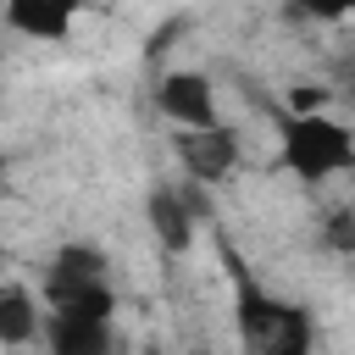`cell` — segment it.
Listing matches in <instances>:
<instances>
[{
	"instance_id": "cell-1",
	"label": "cell",
	"mask_w": 355,
	"mask_h": 355,
	"mask_svg": "<svg viewBox=\"0 0 355 355\" xmlns=\"http://www.w3.org/2000/svg\"><path fill=\"white\" fill-rule=\"evenodd\" d=\"M227 283H233V333L239 355H316V322L300 300L277 294L227 239H222Z\"/></svg>"
},
{
	"instance_id": "cell-2",
	"label": "cell",
	"mask_w": 355,
	"mask_h": 355,
	"mask_svg": "<svg viewBox=\"0 0 355 355\" xmlns=\"http://www.w3.org/2000/svg\"><path fill=\"white\" fill-rule=\"evenodd\" d=\"M277 172L305 189L355 172V128L333 111H277Z\"/></svg>"
},
{
	"instance_id": "cell-3",
	"label": "cell",
	"mask_w": 355,
	"mask_h": 355,
	"mask_svg": "<svg viewBox=\"0 0 355 355\" xmlns=\"http://www.w3.org/2000/svg\"><path fill=\"white\" fill-rule=\"evenodd\" d=\"M155 111L166 128H216L222 105H216V83L200 67H172L155 78Z\"/></svg>"
},
{
	"instance_id": "cell-4",
	"label": "cell",
	"mask_w": 355,
	"mask_h": 355,
	"mask_svg": "<svg viewBox=\"0 0 355 355\" xmlns=\"http://www.w3.org/2000/svg\"><path fill=\"white\" fill-rule=\"evenodd\" d=\"M172 150H178L183 172L200 178V183H222L239 166V133L227 122H216V128H172Z\"/></svg>"
},
{
	"instance_id": "cell-5",
	"label": "cell",
	"mask_w": 355,
	"mask_h": 355,
	"mask_svg": "<svg viewBox=\"0 0 355 355\" xmlns=\"http://www.w3.org/2000/svg\"><path fill=\"white\" fill-rule=\"evenodd\" d=\"M89 0H0V17L17 39H33V44H61L72 39L78 17H83Z\"/></svg>"
},
{
	"instance_id": "cell-6",
	"label": "cell",
	"mask_w": 355,
	"mask_h": 355,
	"mask_svg": "<svg viewBox=\"0 0 355 355\" xmlns=\"http://www.w3.org/2000/svg\"><path fill=\"white\" fill-rule=\"evenodd\" d=\"M144 222L155 233V244L166 255H189L194 250V200L178 189V183H155L150 200H144Z\"/></svg>"
},
{
	"instance_id": "cell-7",
	"label": "cell",
	"mask_w": 355,
	"mask_h": 355,
	"mask_svg": "<svg viewBox=\"0 0 355 355\" xmlns=\"http://www.w3.org/2000/svg\"><path fill=\"white\" fill-rule=\"evenodd\" d=\"M44 355H111L116 333L105 316H67V311H44Z\"/></svg>"
},
{
	"instance_id": "cell-8",
	"label": "cell",
	"mask_w": 355,
	"mask_h": 355,
	"mask_svg": "<svg viewBox=\"0 0 355 355\" xmlns=\"http://www.w3.org/2000/svg\"><path fill=\"white\" fill-rule=\"evenodd\" d=\"M44 333V305L28 283H0V349H28Z\"/></svg>"
},
{
	"instance_id": "cell-9",
	"label": "cell",
	"mask_w": 355,
	"mask_h": 355,
	"mask_svg": "<svg viewBox=\"0 0 355 355\" xmlns=\"http://www.w3.org/2000/svg\"><path fill=\"white\" fill-rule=\"evenodd\" d=\"M94 277H111V261L100 244H55L50 261H44V288H67V283H94Z\"/></svg>"
},
{
	"instance_id": "cell-10",
	"label": "cell",
	"mask_w": 355,
	"mask_h": 355,
	"mask_svg": "<svg viewBox=\"0 0 355 355\" xmlns=\"http://www.w3.org/2000/svg\"><path fill=\"white\" fill-rule=\"evenodd\" d=\"M44 311H67V316H116V288L111 277L94 283H67V288H44Z\"/></svg>"
},
{
	"instance_id": "cell-11",
	"label": "cell",
	"mask_w": 355,
	"mask_h": 355,
	"mask_svg": "<svg viewBox=\"0 0 355 355\" xmlns=\"http://www.w3.org/2000/svg\"><path fill=\"white\" fill-rule=\"evenodd\" d=\"M316 244H322L327 255L355 261V211H349V205H333V211L322 216V227H316Z\"/></svg>"
},
{
	"instance_id": "cell-12",
	"label": "cell",
	"mask_w": 355,
	"mask_h": 355,
	"mask_svg": "<svg viewBox=\"0 0 355 355\" xmlns=\"http://www.w3.org/2000/svg\"><path fill=\"white\" fill-rule=\"evenodd\" d=\"M288 11L305 17V22H349L355 0H288Z\"/></svg>"
},
{
	"instance_id": "cell-13",
	"label": "cell",
	"mask_w": 355,
	"mask_h": 355,
	"mask_svg": "<svg viewBox=\"0 0 355 355\" xmlns=\"http://www.w3.org/2000/svg\"><path fill=\"white\" fill-rule=\"evenodd\" d=\"M327 89H316V83H294L288 89V111H327Z\"/></svg>"
},
{
	"instance_id": "cell-14",
	"label": "cell",
	"mask_w": 355,
	"mask_h": 355,
	"mask_svg": "<svg viewBox=\"0 0 355 355\" xmlns=\"http://www.w3.org/2000/svg\"><path fill=\"white\" fill-rule=\"evenodd\" d=\"M338 89H344V94H349V105H355V61L344 67V78H338Z\"/></svg>"
},
{
	"instance_id": "cell-15",
	"label": "cell",
	"mask_w": 355,
	"mask_h": 355,
	"mask_svg": "<svg viewBox=\"0 0 355 355\" xmlns=\"http://www.w3.org/2000/svg\"><path fill=\"white\" fill-rule=\"evenodd\" d=\"M6 183H11V161L0 155V200H6Z\"/></svg>"
}]
</instances>
